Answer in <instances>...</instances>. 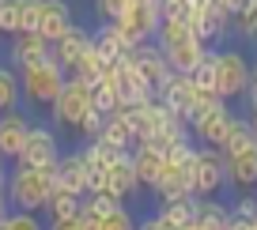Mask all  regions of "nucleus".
Here are the masks:
<instances>
[{"label":"nucleus","instance_id":"1","mask_svg":"<svg viewBox=\"0 0 257 230\" xmlns=\"http://www.w3.org/2000/svg\"><path fill=\"white\" fill-rule=\"evenodd\" d=\"M57 189L53 170H34V166H8L4 177V200H8L12 211H31L42 215Z\"/></svg>","mask_w":257,"mask_h":230},{"label":"nucleus","instance_id":"2","mask_svg":"<svg viewBox=\"0 0 257 230\" xmlns=\"http://www.w3.org/2000/svg\"><path fill=\"white\" fill-rule=\"evenodd\" d=\"M155 46H159V53L167 57V64L178 72V76L193 72L197 64H201V57L208 53V46L193 38V31H189L185 23H159Z\"/></svg>","mask_w":257,"mask_h":230},{"label":"nucleus","instance_id":"3","mask_svg":"<svg viewBox=\"0 0 257 230\" xmlns=\"http://www.w3.org/2000/svg\"><path fill=\"white\" fill-rule=\"evenodd\" d=\"M61 87H64V68L53 61L19 72V95H23L27 110H49L61 95Z\"/></svg>","mask_w":257,"mask_h":230},{"label":"nucleus","instance_id":"4","mask_svg":"<svg viewBox=\"0 0 257 230\" xmlns=\"http://www.w3.org/2000/svg\"><path fill=\"white\" fill-rule=\"evenodd\" d=\"M249 68H253V61H249L238 46H219L216 49V95L223 98V102H238V98H246Z\"/></svg>","mask_w":257,"mask_h":230},{"label":"nucleus","instance_id":"5","mask_svg":"<svg viewBox=\"0 0 257 230\" xmlns=\"http://www.w3.org/2000/svg\"><path fill=\"white\" fill-rule=\"evenodd\" d=\"M189 189L197 200L204 196H219L227 189V177H223V155L216 147H197L193 155V166H189Z\"/></svg>","mask_w":257,"mask_h":230},{"label":"nucleus","instance_id":"6","mask_svg":"<svg viewBox=\"0 0 257 230\" xmlns=\"http://www.w3.org/2000/svg\"><path fill=\"white\" fill-rule=\"evenodd\" d=\"M87 110H91V87L83 80L64 76L61 95H57V102L49 106V125H53V128H76Z\"/></svg>","mask_w":257,"mask_h":230},{"label":"nucleus","instance_id":"7","mask_svg":"<svg viewBox=\"0 0 257 230\" xmlns=\"http://www.w3.org/2000/svg\"><path fill=\"white\" fill-rule=\"evenodd\" d=\"M61 140H57V128L53 125H31V136H27L23 151H19V159L12 166H34V170H53L57 159H61Z\"/></svg>","mask_w":257,"mask_h":230},{"label":"nucleus","instance_id":"8","mask_svg":"<svg viewBox=\"0 0 257 230\" xmlns=\"http://www.w3.org/2000/svg\"><path fill=\"white\" fill-rule=\"evenodd\" d=\"M159 23H163V16H159V4H133V8L125 12L121 19H113V27H117L121 34H125L133 46H152L155 42V34H159Z\"/></svg>","mask_w":257,"mask_h":230},{"label":"nucleus","instance_id":"9","mask_svg":"<svg viewBox=\"0 0 257 230\" xmlns=\"http://www.w3.org/2000/svg\"><path fill=\"white\" fill-rule=\"evenodd\" d=\"M110 80H113V87H117V95H121V106H148L155 98L152 83L140 76V68L133 64V57H125V61L113 64Z\"/></svg>","mask_w":257,"mask_h":230},{"label":"nucleus","instance_id":"10","mask_svg":"<svg viewBox=\"0 0 257 230\" xmlns=\"http://www.w3.org/2000/svg\"><path fill=\"white\" fill-rule=\"evenodd\" d=\"M34 121L27 117V110H12V113H0V159L4 162H16L19 151H23L27 136H31Z\"/></svg>","mask_w":257,"mask_h":230},{"label":"nucleus","instance_id":"11","mask_svg":"<svg viewBox=\"0 0 257 230\" xmlns=\"http://www.w3.org/2000/svg\"><path fill=\"white\" fill-rule=\"evenodd\" d=\"M46 61H53L46 38H38V34H12L8 38V64L16 72H27V68L46 64Z\"/></svg>","mask_w":257,"mask_h":230},{"label":"nucleus","instance_id":"12","mask_svg":"<svg viewBox=\"0 0 257 230\" xmlns=\"http://www.w3.org/2000/svg\"><path fill=\"white\" fill-rule=\"evenodd\" d=\"M87 46H91V31L83 23H72L61 38L53 42V46H49V57H53V64H61L64 76H68V72L76 68V61L83 57V49H87Z\"/></svg>","mask_w":257,"mask_h":230},{"label":"nucleus","instance_id":"13","mask_svg":"<svg viewBox=\"0 0 257 230\" xmlns=\"http://www.w3.org/2000/svg\"><path fill=\"white\" fill-rule=\"evenodd\" d=\"M57 177V189L64 192H76V196H87V162H83V151H61V159L53 166Z\"/></svg>","mask_w":257,"mask_h":230},{"label":"nucleus","instance_id":"14","mask_svg":"<svg viewBox=\"0 0 257 230\" xmlns=\"http://www.w3.org/2000/svg\"><path fill=\"white\" fill-rule=\"evenodd\" d=\"M155 102H159V106H167V110L174 113V117L189 121V113H193V102H197V87H193V80H189V76H178V72H174L167 87H159Z\"/></svg>","mask_w":257,"mask_h":230},{"label":"nucleus","instance_id":"15","mask_svg":"<svg viewBox=\"0 0 257 230\" xmlns=\"http://www.w3.org/2000/svg\"><path fill=\"white\" fill-rule=\"evenodd\" d=\"M106 192L110 196H117L121 204H128L133 196H140V181H137V170H133V151H128L125 159H117V162H110L106 166Z\"/></svg>","mask_w":257,"mask_h":230},{"label":"nucleus","instance_id":"16","mask_svg":"<svg viewBox=\"0 0 257 230\" xmlns=\"http://www.w3.org/2000/svg\"><path fill=\"white\" fill-rule=\"evenodd\" d=\"M133 64H137V68H140V76H144V80L152 83V91H155V95H159V87H167V83H170V76H174V68L167 64V57L159 53V46H155V42H152V46H140L137 53H133Z\"/></svg>","mask_w":257,"mask_h":230},{"label":"nucleus","instance_id":"17","mask_svg":"<svg viewBox=\"0 0 257 230\" xmlns=\"http://www.w3.org/2000/svg\"><path fill=\"white\" fill-rule=\"evenodd\" d=\"M72 23L76 19H72V4H68V0H42V19H38V31L34 34L53 46Z\"/></svg>","mask_w":257,"mask_h":230},{"label":"nucleus","instance_id":"18","mask_svg":"<svg viewBox=\"0 0 257 230\" xmlns=\"http://www.w3.org/2000/svg\"><path fill=\"white\" fill-rule=\"evenodd\" d=\"M223 177H227V189L234 192H257V151L223 159Z\"/></svg>","mask_w":257,"mask_h":230},{"label":"nucleus","instance_id":"19","mask_svg":"<svg viewBox=\"0 0 257 230\" xmlns=\"http://www.w3.org/2000/svg\"><path fill=\"white\" fill-rule=\"evenodd\" d=\"M133 170H137V181L144 192H155V185H159L163 170H167V159H163L159 151L144 147V143H137L133 147Z\"/></svg>","mask_w":257,"mask_h":230},{"label":"nucleus","instance_id":"20","mask_svg":"<svg viewBox=\"0 0 257 230\" xmlns=\"http://www.w3.org/2000/svg\"><path fill=\"white\" fill-rule=\"evenodd\" d=\"M91 42H95V46L102 49V53L110 57L113 64L137 53V46H133V42H128V38H125V34H121V31H117L113 23H98L95 31H91Z\"/></svg>","mask_w":257,"mask_h":230},{"label":"nucleus","instance_id":"21","mask_svg":"<svg viewBox=\"0 0 257 230\" xmlns=\"http://www.w3.org/2000/svg\"><path fill=\"white\" fill-rule=\"evenodd\" d=\"M110 68H113V61H110V57H106L102 49L95 46V42H91V46L83 49V57L76 61V68L68 72V76H72V80H83V83L91 87V83H98L102 76H110Z\"/></svg>","mask_w":257,"mask_h":230},{"label":"nucleus","instance_id":"22","mask_svg":"<svg viewBox=\"0 0 257 230\" xmlns=\"http://www.w3.org/2000/svg\"><path fill=\"white\" fill-rule=\"evenodd\" d=\"M189 166H193V162H189ZM189 166H170V162H167L159 185H155V200H159V204H170V200L193 196V189H189Z\"/></svg>","mask_w":257,"mask_h":230},{"label":"nucleus","instance_id":"23","mask_svg":"<svg viewBox=\"0 0 257 230\" xmlns=\"http://www.w3.org/2000/svg\"><path fill=\"white\" fill-rule=\"evenodd\" d=\"M197 230H227L231 226V207H227V200L219 196H204L197 200Z\"/></svg>","mask_w":257,"mask_h":230},{"label":"nucleus","instance_id":"24","mask_svg":"<svg viewBox=\"0 0 257 230\" xmlns=\"http://www.w3.org/2000/svg\"><path fill=\"white\" fill-rule=\"evenodd\" d=\"M80 211H83V196L64 192V189H53V196H49V204H46V219H49V222L80 219Z\"/></svg>","mask_w":257,"mask_h":230},{"label":"nucleus","instance_id":"25","mask_svg":"<svg viewBox=\"0 0 257 230\" xmlns=\"http://www.w3.org/2000/svg\"><path fill=\"white\" fill-rule=\"evenodd\" d=\"M155 215H159L170 230H182V226H189V222L197 219V196H182V200H170V204H159Z\"/></svg>","mask_w":257,"mask_h":230},{"label":"nucleus","instance_id":"26","mask_svg":"<svg viewBox=\"0 0 257 230\" xmlns=\"http://www.w3.org/2000/svg\"><path fill=\"white\" fill-rule=\"evenodd\" d=\"M23 110V95H19V72L8 61H0V113Z\"/></svg>","mask_w":257,"mask_h":230},{"label":"nucleus","instance_id":"27","mask_svg":"<svg viewBox=\"0 0 257 230\" xmlns=\"http://www.w3.org/2000/svg\"><path fill=\"white\" fill-rule=\"evenodd\" d=\"M91 106H95L102 117H110V113L121 110V95H117V87H113L110 76H102L98 83H91Z\"/></svg>","mask_w":257,"mask_h":230},{"label":"nucleus","instance_id":"28","mask_svg":"<svg viewBox=\"0 0 257 230\" xmlns=\"http://www.w3.org/2000/svg\"><path fill=\"white\" fill-rule=\"evenodd\" d=\"M185 76L193 80L197 91H212V95H216V49H208V53L201 57V64L193 72H185Z\"/></svg>","mask_w":257,"mask_h":230},{"label":"nucleus","instance_id":"29","mask_svg":"<svg viewBox=\"0 0 257 230\" xmlns=\"http://www.w3.org/2000/svg\"><path fill=\"white\" fill-rule=\"evenodd\" d=\"M98 136L113 140L117 147H125V151H133V147H137V140H133V132H128V125H125V117H121V110L106 117V125H102V132H98Z\"/></svg>","mask_w":257,"mask_h":230},{"label":"nucleus","instance_id":"30","mask_svg":"<svg viewBox=\"0 0 257 230\" xmlns=\"http://www.w3.org/2000/svg\"><path fill=\"white\" fill-rule=\"evenodd\" d=\"M231 38H242V42L257 38V8L253 4H246L242 12L231 16Z\"/></svg>","mask_w":257,"mask_h":230},{"label":"nucleus","instance_id":"31","mask_svg":"<svg viewBox=\"0 0 257 230\" xmlns=\"http://www.w3.org/2000/svg\"><path fill=\"white\" fill-rule=\"evenodd\" d=\"M121 207L117 196H110V192H87L83 196V215H95V219H106V215H113Z\"/></svg>","mask_w":257,"mask_h":230},{"label":"nucleus","instance_id":"32","mask_svg":"<svg viewBox=\"0 0 257 230\" xmlns=\"http://www.w3.org/2000/svg\"><path fill=\"white\" fill-rule=\"evenodd\" d=\"M19 8H23V0H0V34L4 38L19 34Z\"/></svg>","mask_w":257,"mask_h":230},{"label":"nucleus","instance_id":"33","mask_svg":"<svg viewBox=\"0 0 257 230\" xmlns=\"http://www.w3.org/2000/svg\"><path fill=\"white\" fill-rule=\"evenodd\" d=\"M102 125H106V117H102V113L95 110V106H91V110H87V113H83V117H80V125H76L72 132L80 136L83 143H91V140H95L98 132H102Z\"/></svg>","mask_w":257,"mask_h":230},{"label":"nucleus","instance_id":"34","mask_svg":"<svg viewBox=\"0 0 257 230\" xmlns=\"http://www.w3.org/2000/svg\"><path fill=\"white\" fill-rule=\"evenodd\" d=\"M227 207H231V222H257V196H249V192H242Z\"/></svg>","mask_w":257,"mask_h":230},{"label":"nucleus","instance_id":"35","mask_svg":"<svg viewBox=\"0 0 257 230\" xmlns=\"http://www.w3.org/2000/svg\"><path fill=\"white\" fill-rule=\"evenodd\" d=\"M133 4H137V0H95V16L102 19V23H113V19H121Z\"/></svg>","mask_w":257,"mask_h":230},{"label":"nucleus","instance_id":"36","mask_svg":"<svg viewBox=\"0 0 257 230\" xmlns=\"http://www.w3.org/2000/svg\"><path fill=\"white\" fill-rule=\"evenodd\" d=\"M0 230H46V222L31 211H8V219L0 222Z\"/></svg>","mask_w":257,"mask_h":230},{"label":"nucleus","instance_id":"37","mask_svg":"<svg viewBox=\"0 0 257 230\" xmlns=\"http://www.w3.org/2000/svg\"><path fill=\"white\" fill-rule=\"evenodd\" d=\"M38 19H42V0H23V8H19V34H34Z\"/></svg>","mask_w":257,"mask_h":230},{"label":"nucleus","instance_id":"38","mask_svg":"<svg viewBox=\"0 0 257 230\" xmlns=\"http://www.w3.org/2000/svg\"><path fill=\"white\" fill-rule=\"evenodd\" d=\"M137 222H140V219L133 215V207L121 204L113 215H106V219H102V230H137Z\"/></svg>","mask_w":257,"mask_h":230},{"label":"nucleus","instance_id":"39","mask_svg":"<svg viewBox=\"0 0 257 230\" xmlns=\"http://www.w3.org/2000/svg\"><path fill=\"white\" fill-rule=\"evenodd\" d=\"M249 106H257V61H253V68H249V91H246V110Z\"/></svg>","mask_w":257,"mask_h":230},{"label":"nucleus","instance_id":"40","mask_svg":"<svg viewBox=\"0 0 257 230\" xmlns=\"http://www.w3.org/2000/svg\"><path fill=\"white\" fill-rule=\"evenodd\" d=\"M76 226H80V230H102V219H95V215H83V211H80Z\"/></svg>","mask_w":257,"mask_h":230},{"label":"nucleus","instance_id":"41","mask_svg":"<svg viewBox=\"0 0 257 230\" xmlns=\"http://www.w3.org/2000/svg\"><path fill=\"white\" fill-rule=\"evenodd\" d=\"M216 4H219L223 12H227V16H234V12H242V8H246L249 0H216Z\"/></svg>","mask_w":257,"mask_h":230},{"label":"nucleus","instance_id":"42","mask_svg":"<svg viewBox=\"0 0 257 230\" xmlns=\"http://www.w3.org/2000/svg\"><path fill=\"white\" fill-rule=\"evenodd\" d=\"M46 230H80V226H76V219H68V222H46Z\"/></svg>","mask_w":257,"mask_h":230},{"label":"nucleus","instance_id":"43","mask_svg":"<svg viewBox=\"0 0 257 230\" xmlns=\"http://www.w3.org/2000/svg\"><path fill=\"white\" fill-rule=\"evenodd\" d=\"M8 211H12V207H8V200H4V189H0V222L8 219Z\"/></svg>","mask_w":257,"mask_h":230},{"label":"nucleus","instance_id":"44","mask_svg":"<svg viewBox=\"0 0 257 230\" xmlns=\"http://www.w3.org/2000/svg\"><path fill=\"white\" fill-rule=\"evenodd\" d=\"M246 121L253 125V132H257V106H249V110H246Z\"/></svg>","mask_w":257,"mask_h":230},{"label":"nucleus","instance_id":"45","mask_svg":"<svg viewBox=\"0 0 257 230\" xmlns=\"http://www.w3.org/2000/svg\"><path fill=\"white\" fill-rule=\"evenodd\" d=\"M4 177H8V162L0 159V189H4Z\"/></svg>","mask_w":257,"mask_h":230},{"label":"nucleus","instance_id":"46","mask_svg":"<svg viewBox=\"0 0 257 230\" xmlns=\"http://www.w3.org/2000/svg\"><path fill=\"white\" fill-rule=\"evenodd\" d=\"M249 4H253V8H257V0H249Z\"/></svg>","mask_w":257,"mask_h":230},{"label":"nucleus","instance_id":"47","mask_svg":"<svg viewBox=\"0 0 257 230\" xmlns=\"http://www.w3.org/2000/svg\"><path fill=\"white\" fill-rule=\"evenodd\" d=\"M0 38H4V34H0Z\"/></svg>","mask_w":257,"mask_h":230}]
</instances>
